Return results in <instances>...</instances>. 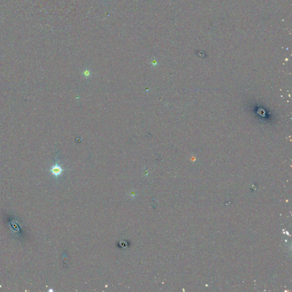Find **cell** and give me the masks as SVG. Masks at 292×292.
<instances>
[{"label":"cell","instance_id":"1","mask_svg":"<svg viewBox=\"0 0 292 292\" xmlns=\"http://www.w3.org/2000/svg\"><path fill=\"white\" fill-rule=\"evenodd\" d=\"M63 171V170L62 168V167L58 164H55L50 169V171L52 175L56 177H58L59 176L61 175Z\"/></svg>","mask_w":292,"mask_h":292},{"label":"cell","instance_id":"2","mask_svg":"<svg viewBox=\"0 0 292 292\" xmlns=\"http://www.w3.org/2000/svg\"><path fill=\"white\" fill-rule=\"evenodd\" d=\"M83 73H84V76H90V71L89 70H85Z\"/></svg>","mask_w":292,"mask_h":292}]
</instances>
